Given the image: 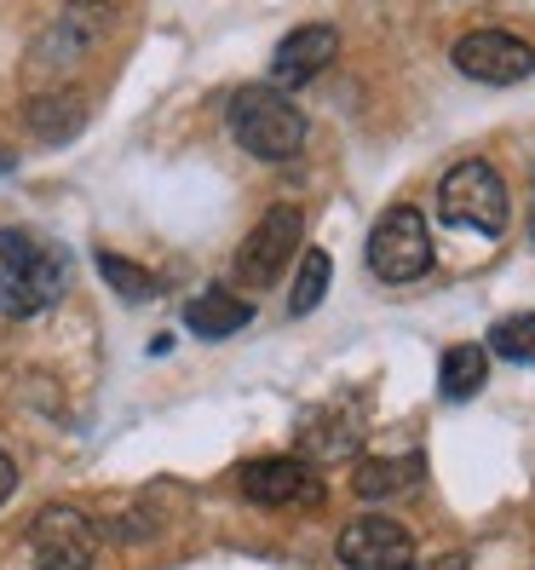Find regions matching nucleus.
<instances>
[{"mask_svg": "<svg viewBox=\"0 0 535 570\" xmlns=\"http://www.w3.org/2000/svg\"><path fill=\"white\" fill-rule=\"evenodd\" d=\"M12 490H18V461H12L7 450H0V508L12 501Z\"/></svg>", "mask_w": 535, "mask_h": 570, "instance_id": "obj_20", "label": "nucleus"}, {"mask_svg": "<svg viewBox=\"0 0 535 570\" xmlns=\"http://www.w3.org/2000/svg\"><path fill=\"white\" fill-rule=\"evenodd\" d=\"M248 323H254V306L230 288H202V294L185 299V328L196 341H225V334H237Z\"/></svg>", "mask_w": 535, "mask_h": 570, "instance_id": "obj_12", "label": "nucleus"}, {"mask_svg": "<svg viewBox=\"0 0 535 570\" xmlns=\"http://www.w3.org/2000/svg\"><path fill=\"white\" fill-rule=\"evenodd\" d=\"M340 564L346 570H415V535L397 519H351L340 530Z\"/></svg>", "mask_w": 535, "mask_h": 570, "instance_id": "obj_10", "label": "nucleus"}, {"mask_svg": "<svg viewBox=\"0 0 535 570\" xmlns=\"http://www.w3.org/2000/svg\"><path fill=\"white\" fill-rule=\"evenodd\" d=\"M98 272H105V283H110L121 299H150V294H156V277L145 272V265H127L121 254H98Z\"/></svg>", "mask_w": 535, "mask_h": 570, "instance_id": "obj_19", "label": "nucleus"}, {"mask_svg": "<svg viewBox=\"0 0 535 570\" xmlns=\"http://www.w3.org/2000/svg\"><path fill=\"white\" fill-rule=\"evenodd\" d=\"M230 132L259 161H294L306 145V116L283 87H242L230 98Z\"/></svg>", "mask_w": 535, "mask_h": 570, "instance_id": "obj_2", "label": "nucleus"}, {"mask_svg": "<svg viewBox=\"0 0 535 570\" xmlns=\"http://www.w3.org/2000/svg\"><path fill=\"white\" fill-rule=\"evenodd\" d=\"M357 495L363 501H386V495H404L420 484V455H380V461H363L357 466Z\"/></svg>", "mask_w": 535, "mask_h": 570, "instance_id": "obj_15", "label": "nucleus"}, {"mask_svg": "<svg viewBox=\"0 0 535 570\" xmlns=\"http://www.w3.org/2000/svg\"><path fill=\"white\" fill-rule=\"evenodd\" d=\"M415 570H466V559L449 553V559H432V564H415Z\"/></svg>", "mask_w": 535, "mask_h": 570, "instance_id": "obj_21", "label": "nucleus"}, {"mask_svg": "<svg viewBox=\"0 0 535 570\" xmlns=\"http://www.w3.org/2000/svg\"><path fill=\"white\" fill-rule=\"evenodd\" d=\"M254 508H323V479L299 455H259L237 473Z\"/></svg>", "mask_w": 535, "mask_h": 570, "instance_id": "obj_8", "label": "nucleus"}, {"mask_svg": "<svg viewBox=\"0 0 535 570\" xmlns=\"http://www.w3.org/2000/svg\"><path fill=\"white\" fill-rule=\"evenodd\" d=\"M455 70L484 87H513V81L535 76V47L507 36V29H473V36L455 41Z\"/></svg>", "mask_w": 535, "mask_h": 570, "instance_id": "obj_7", "label": "nucleus"}, {"mask_svg": "<svg viewBox=\"0 0 535 570\" xmlns=\"http://www.w3.org/2000/svg\"><path fill=\"white\" fill-rule=\"evenodd\" d=\"M299 243H306V219H299V208H271L248 230V243L237 254V277L248 288H271L288 272V259L299 254Z\"/></svg>", "mask_w": 535, "mask_h": 570, "instance_id": "obj_6", "label": "nucleus"}, {"mask_svg": "<svg viewBox=\"0 0 535 570\" xmlns=\"http://www.w3.org/2000/svg\"><path fill=\"white\" fill-rule=\"evenodd\" d=\"M369 272L380 283H415L432 272V230L420 208H386L369 230Z\"/></svg>", "mask_w": 535, "mask_h": 570, "instance_id": "obj_5", "label": "nucleus"}, {"mask_svg": "<svg viewBox=\"0 0 535 570\" xmlns=\"http://www.w3.org/2000/svg\"><path fill=\"white\" fill-rule=\"evenodd\" d=\"M489 381V352L484 346H449L444 352V368H438V392L449 404H466V397H478Z\"/></svg>", "mask_w": 535, "mask_h": 570, "instance_id": "obj_16", "label": "nucleus"}, {"mask_svg": "<svg viewBox=\"0 0 535 570\" xmlns=\"http://www.w3.org/2000/svg\"><path fill=\"white\" fill-rule=\"evenodd\" d=\"M63 283H70V265H63L52 243L29 237L18 225L0 230V312L7 317H36L58 306Z\"/></svg>", "mask_w": 535, "mask_h": 570, "instance_id": "obj_1", "label": "nucleus"}, {"mask_svg": "<svg viewBox=\"0 0 535 570\" xmlns=\"http://www.w3.org/2000/svg\"><path fill=\"white\" fill-rule=\"evenodd\" d=\"M29 132H36L41 145H70L76 132L87 127V98L81 92H36L23 110Z\"/></svg>", "mask_w": 535, "mask_h": 570, "instance_id": "obj_14", "label": "nucleus"}, {"mask_svg": "<svg viewBox=\"0 0 535 570\" xmlns=\"http://www.w3.org/2000/svg\"><path fill=\"white\" fill-rule=\"evenodd\" d=\"M110 7L105 0H76V7H63L58 23L47 29V36H36V47H29V87H47V81H63L76 70V63L110 36Z\"/></svg>", "mask_w": 535, "mask_h": 570, "instance_id": "obj_3", "label": "nucleus"}, {"mask_svg": "<svg viewBox=\"0 0 535 570\" xmlns=\"http://www.w3.org/2000/svg\"><path fill=\"white\" fill-rule=\"evenodd\" d=\"M438 214L449 225H460V230H484V237H495V230L507 225V185H501V174L489 161H460L438 185Z\"/></svg>", "mask_w": 535, "mask_h": 570, "instance_id": "obj_4", "label": "nucleus"}, {"mask_svg": "<svg viewBox=\"0 0 535 570\" xmlns=\"http://www.w3.org/2000/svg\"><path fill=\"white\" fill-rule=\"evenodd\" d=\"M29 553L41 570H92L98 559V524L76 508H47L29 524Z\"/></svg>", "mask_w": 535, "mask_h": 570, "instance_id": "obj_9", "label": "nucleus"}, {"mask_svg": "<svg viewBox=\"0 0 535 570\" xmlns=\"http://www.w3.org/2000/svg\"><path fill=\"white\" fill-rule=\"evenodd\" d=\"M340 58V29L334 23H299L294 36H283V47H277V58H271V87H306V81H317L328 63Z\"/></svg>", "mask_w": 535, "mask_h": 570, "instance_id": "obj_11", "label": "nucleus"}, {"mask_svg": "<svg viewBox=\"0 0 535 570\" xmlns=\"http://www.w3.org/2000/svg\"><path fill=\"white\" fill-rule=\"evenodd\" d=\"M357 439H363V415H357V404H328V410H317L306 426H299V450L317 455V461H340V455H351Z\"/></svg>", "mask_w": 535, "mask_h": 570, "instance_id": "obj_13", "label": "nucleus"}, {"mask_svg": "<svg viewBox=\"0 0 535 570\" xmlns=\"http://www.w3.org/2000/svg\"><path fill=\"white\" fill-rule=\"evenodd\" d=\"M328 277H334V259L323 248H311L306 259H299V277H294V294H288V312L294 317H306L323 306V294H328Z\"/></svg>", "mask_w": 535, "mask_h": 570, "instance_id": "obj_17", "label": "nucleus"}, {"mask_svg": "<svg viewBox=\"0 0 535 570\" xmlns=\"http://www.w3.org/2000/svg\"><path fill=\"white\" fill-rule=\"evenodd\" d=\"M489 352L507 357V363H535V312L501 317V323L489 328Z\"/></svg>", "mask_w": 535, "mask_h": 570, "instance_id": "obj_18", "label": "nucleus"}]
</instances>
